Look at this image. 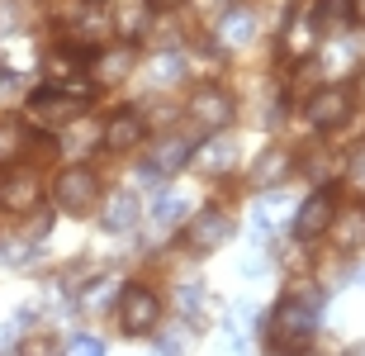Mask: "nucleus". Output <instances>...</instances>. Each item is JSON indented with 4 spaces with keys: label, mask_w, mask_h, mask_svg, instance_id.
I'll return each mask as SVG.
<instances>
[{
    "label": "nucleus",
    "mask_w": 365,
    "mask_h": 356,
    "mask_svg": "<svg viewBox=\"0 0 365 356\" xmlns=\"http://www.w3.org/2000/svg\"><path fill=\"white\" fill-rule=\"evenodd\" d=\"M318 323H323V290H289L275 304L266 337H271L275 352H299L318 332Z\"/></svg>",
    "instance_id": "1"
},
{
    "label": "nucleus",
    "mask_w": 365,
    "mask_h": 356,
    "mask_svg": "<svg viewBox=\"0 0 365 356\" xmlns=\"http://www.w3.org/2000/svg\"><path fill=\"white\" fill-rule=\"evenodd\" d=\"M81 110H86V96L48 86V91H38V96L29 100V123L34 128H67V123L81 119Z\"/></svg>",
    "instance_id": "2"
},
{
    "label": "nucleus",
    "mask_w": 365,
    "mask_h": 356,
    "mask_svg": "<svg viewBox=\"0 0 365 356\" xmlns=\"http://www.w3.org/2000/svg\"><path fill=\"white\" fill-rule=\"evenodd\" d=\"M53 200L62 214H76V219H86L95 209V200H100V180H95L91 166H67L62 176H57L53 185Z\"/></svg>",
    "instance_id": "3"
},
{
    "label": "nucleus",
    "mask_w": 365,
    "mask_h": 356,
    "mask_svg": "<svg viewBox=\"0 0 365 356\" xmlns=\"http://www.w3.org/2000/svg\"><path fill=\"white\" fill-rule=\"evenodd\" d=\"M157 323H162V300H157L148 285L119 290V328L128 332V337H143V332H152Z\"/></svg>",
    "instance_id": "4"
},
{
    "label": "nucleus",
    "mask_w": 365,
    "mask_h": 356,
    "mask_svg": "<svg viewBox=\"0 0 365 356\" xmlns=\"http://www.w3.org/2000/svg\"><path fill=\"white\" fill-rule=\"evenodd\" d=\"M318 34H323V29H318V14L294 5L289 19H284V29H280V53L289 57V62H309V57L318 53Z\"/></svg>",
    "instance_id": "5"
},
{
    "label": "nucleus",
    "mask_w": 365,
    "mask_h": 356,
    "mask_svg": "<svg viewBox=\"0 0 365 356\" xmlns=\"http://www.w3.org/2000/svg\"><path fill=\"white\" fill-rule=\"evenodd\" d=\"M304 114H309V123L318 133H332V128H341V123L351 119V91L346 86H323V91L309 96Z\"/></svg>",
    "instance_id": "6"
},
{
    "label": "nucleus",
    "mask_w": 365,
    "mask_h": 356,
    "mask_svg": "<svg viewBox=\"0 0 365 356\" xmlns=\"http://www.w3.org/2000/svg\"><path fill=\"white\" fill-rule=\"evenodd\" d=\"M232 114H237V105H232V96L223 91V86H200V91L190 96V119L200 123L204 133H218V128H228Z\"/></svg>",
    "instance_id": "7"
},
{
    "label": "nucleus",
    "mask_w": 365,
    "mask_h": 356,
    "mask_svg": "<svg viewBox=\"0 0 365 356\" xmlns=\"http://www.w3.org/2000/svg\"><path fill=\"white\" fill-rule=\"evenodd\" d=\"M332 214H337V200H332V190H327V185H318V195H309V200L294 209V238H299V243L323 238L327 223H332Z\"/></svg>",
    "instance_id": "8"
},
{
    "label": "nucleus",
    "mask_w": 365,
    "mask_h": 356,
    "mask_svg": "<svg viewBox=\"0 0 365 356\" xmlns=\"http://www.w3.org/2000/svg\"><path fill=\"white\" fill-rule=\"evenodd\" d=\"M232 238V219L223 209H200L185 228V247L190 252H218V247Z\"/></svg>",
    "instance_id": "9"
},
{
    "label": "nucleus",
    "mask_w": 365,
    "mask_h": 356,
    "mask_svg": "<svg viewBox=\"0 0 365 356\" xmlns=\"http://www.w3.org/2000/svg\"><path fill=\"white\" fill-rule=\"evenodd\" d=\"M38 200H43L38 171L19 166V171H10V176L0 180V209L5 214H29V209H38Z\"/></svg>",
    "instance_id": "10"
},
{
    "label": "nucleus",
    "mask_w": 365,
    "mask_h": 356,
    "mask_svg": "<svg viewBox=\"0 0 365 356\" xmlns=\"http://www.w3.org/2000/svg\"><path fill=\"white\" fill-rule=\"evenodd\" d=\"M109 29H114V39H123V43L148 39V34H152V5H148V0H114Z\"/></svg>",
    "instance_id": "11"
},
{
    "label": "nucleus",
    "mask_w": 365,
    "mask_h": 356,
    "mask_svg": "<svg viewBox=\"0 0 365 356\" xmlns=\"http://www.w3.org/2000/svg\"><path fill=\"white\" fill-rule=\"evenodd\" d=\"M214 39L223 43V48H247V43L257 39V10H252V5H232V10H223Z\"/></svg>",
    "instance_id": "12"
},
{
    "label": "nucleus",
    "mask_w": 365,
    "mask_h": 356,
    "mask_svg": "<svg viewBox=\"0 0 365 356\" xmlns=\"http://www.w3.org/2000/svg\"><path fill=\"white\" fill-rule=\"evenodd\" d=\"M143 133H148L143 114H138V110H119L114 119L105 123V148L109 152H133L138 143H143Z\"/></svg>",
    "instance_id": "13"
},
{
    "label": "nucleus",
    "mask_w": 365,
    "mask_h": 356,
    "mask_svg": "<svg viewBox=\"0 0 365 356\" xmlns=\"http://www.w3.org/2000/svg\"><path fill=\"white\" fill-rule=\"evenodd\" d=\"M232 162H237V143H232L223 128H218L214 138H204V148L195 152V166H200V171H209V176H223V171H232Z\"/></svg>",
    "instance_id": "14"
},
{
    "label": "nucleus",
    "mask_w": 365,
    "mask_h": 356,
    "mask_svg": "<svg viewBox=\"0 0 365 356\" xmlns=\"http://www.w3.org/2000/svg\"><path fill=\"white\" fill-rule=\"evenodd\" d=\"M185 162H190V143L185 138H162V143L152 148V157L143 162V176H176Z\"/></svg>",
    "instance_id": "15"
},
{
    "label": "nucleus",
    "mask_w": 365,
    "mask_h": 356,
    "mask_svg": "<svg viewBox=\"0 0 365 356\" xmlns=\"http://www.w3.org/2000/svg\"><path fill=\"white\" fill-rule=\"evenodd\" d=\"M327 233H332V243L341 252H361L365 247V205H351V209H341V214H332Z\"/></svg>",
    "instance_id": "16"
},
{
    "label": "nucleus",
    "mask_w": 365,
    "mask_h": 356,
    "mask_svg": "<svg viewBox=\"0 0 365 356\" xmlns=\"http://www.w3.org/2000/svg\"><path fill=\"white\" fill-rule=\"evenodd\" d=\"M289 166H294V157L284 148H266L257 157V166H252V185H257V190H271V185H280V180L289 176Z\"/></svg>",
    "instance_id": "17"
},
{
    "label": "nucleus",
    "mask_w": 365,
    "mask_h": 356,
    "mask_svg": "<svg viewBox=\"0 0 365 356\" xmlns=\"http://www.w3.org/2000/svg\"><path fill=\"white\" fill-rule=\"evenodd\" d=\"M138 214H143V205H138L133 190H114L105 200V228L109 233H128V228L138 223Z\"/></svg>",
    "instance_id": "18"
},
{
    "label": "nucleus",
    "mask_w": 365,
    "mask_h": 356,
    "mask_svg": "<svg viewBox=\"0 0 365 356\" xmlns=\"http://www.w3.org/2000/svg\"><path fill=\"white\" fill-rule=\"evenodd\" d=\"M128 67H133V43H123V48H114V53L95 57V76H100V81H123Z\"/></svg>",
    "instance_id": "19"
},
{
    "label": "nucleus",
    "mask_w": 365,
    "mask_h": 356,
    "mask_svg": "<svg viewBox=\"0 0 365 356\" xmlns=\"http://www.w3.org/2000/svg\"><path fill=\"white\" fill-rule=\"evenodd\" d=\"M185 214H190V200H185V195H162V200L152 205V228H176Z\"/></svg>",
    "instance_id": "20"
},
{
    "label": "nucleus",
    "mask_w": 365,
    "mask_h": 356,
    "mask_svg": "<svg viewBox=\"0 0 365 356\" xmlns=\"http://www.w3.org/2000/svg\"><path fill=\"white\" fill-rule=\"evenodd\" d=\"M304 171H309L318 185H332V180H337V171H341V162L327 148H318V152H309V157H304Z\"/></svg>",
    "instance_id": "21"
},
{
    "label": "nucleus",
    "mask_w": 365,
    "mask_h": 356,
    "mask_svg": "<svg viewBox=\"0 0 365 356\" xmlns=\"http://www.w3.org/2000/svg\"><path fill=\"white\" fill-rule=\"evenodd\" d=\"M180 76H185V57H180V53L152 57V86H176Z\"/></svg>",
    "instance_id": "22"
},
{
    "label": "nucleus",
    "mask_w": 365,
    "mask_h": 356,
    "mask_svg": "<svg viewBox=\"0 0 365 356\" xmlns=\"http://www.w3.org/2000/svg\"><path fill=\"white\" fill-rule=\"evenodd\" d=\"M24 148H29L24 128H19V123H0V162H14Z\"/></svg>",
    "instance_id": "23"
},
{
    "label": "nucleus",
    "mask_w": 365,
    "mask_h": 356,
    "mask_svg": "<svg viewBox=\"0 0 365 356\" xmlns=\"http://www.w3.org/2000/svg\"><path fill=\"white\" fill-rule=\"evenodd\" d=\"M34 252H38V243H34V238H29V243H10V238L0 243V257L10 261V266H29V261H34Z\"/></svg>",
    "instance_id": "24"
},
{
    "label": "nucleus",
    "mask_w": 365,
    "mask_h": 356,
    "mask_svg": "<svg viewBox=\"0 0 365 356\" xmlns=\"http://www.w3.org/2000/svg\"><path fill=\"white\" fill-rule=\"evenodd\" d=\"M67 356H105V342H100L95 332H76L67 342Z\"/></svg>",
    "instance_id": "25"
},
{
    "label": "nucleus",
    "mask_w": 365,
    "mask_h": 356,
    "mask_svg": "<svg viewBox=\"0 0 365 356\" xmlns=\"http://www.w3.org/2000/svg\"><path fill=\"white\" fill-rule=\"evenodd\" d=\"M176 300H180V314H185V318H200L204 285H180V290H176Z\"/></svg>",
    "instance_id": "26"
},
{
    "label": "nucleus",
    "mask_w": 365,
    "mask_h": 356,
    "mask_svg": "<svg viewBox=\"0 0 365 356\" xmlns=\"http://www.w3.org/2000/svg\"><path fill=\"white\" fill-rule=\"evenodd\" d=\"M346 180H351L356 190L365 195V148H356L351 157H346Z\"/></svg>",
    "instance_id": "27"
},
{
    "label": "nucleus",
    "mask_w": 365,
    "mask_h": 356,
    "mask_svg": "<svg viewBox=\"0 0 365 356\" xmlns=\"http://www.w3.org/2000/svg\"><path fill=\"white\" fill-rule=\"evenodd\" d=\"M109 295H114V280H95V285L81 295V304H86V309H105Z\"/></svg>",
    "instance_id": "28"
},
{
    "label": "nucleus",
    "mask_w": 365,
    "mask_h": 356,
    "mask_svg": "<svg viewBox=\"0 0 365 356\" xmlns=\"http://www.w3.org/2000/svg\"><path fill=\"white\" fill-rule=\"evenodd\" d=\"M19 356H57V342L53 337H29V342L19 347Z\"/></svg>",
    "instance_id": "29"
},
{
    "label": "nucleus",
    "mask_w": 365,
    "mask_h": 356,
    "mask_svg": "<svg viewBox=\"0 0 365 356\" xmlns=\"http://www.w3.org/2000/svg\"><path fill=\"white\" fill-rule=\"evenodd\" d=\"M48 228H53V214H48V209H43L38 219H34V228H29V238H34V243H38V238H48Z\"/></svg>",
    "instance_id": "30"
},
{
    "label": "nucleus",
    "mask_w": 365,
    "mask_h": 356,
    "mask_svg": "<svg viewBox=\"0 0 365 356\" xmlns=\"http://www.w3.org/2000/svg\"><path fill=\"white\" fill-rule=\"evenodd\" d=\"M14 91H19V76L14 71H0V100H10Z\"/></svg>",
    "instance_id": "31"
},
{
    "label": "nucleus",
    "mask_w": 365,
    "mask_h": 356,
    "mask_svg": "<svg viewBox=\"0 0 365 356\" xmlns=\"http://www.w3.org/2000/svg\"><path fill=\"white\" fill-rule=\"evenodd\" d=\"M346 5H351V19H356V24H365V0H346Z\"/></svg>",
    "instance_id": "32"
},
{
    "label": "nucleus",
    "mask_w": 365,
    "mask_h": 356,
    "mask_svg": "<svg viewBox=\"0 0 365 356\" xmlns=\"http://www.w3.org/2000/svg\"><path fill=\"white\" fill-rule=\"evenodd\" d=\"M356 100H365V71L356 76Z\"/></svg>",
    "instance_id": "33"
},
{
    "label": "nucleus",
    "mask_w": 365,
    "mask_h": 356,
    "mask_svg": "<svg viewBox=\"0 0 365 356\" xmlns=\"http://www.w3.org/2000/svg\"><path fill=\"white\" fill-rule=\"evenodd\" d=\"M148 5H162V10H176L180 0H148Z\"/></svg>",
    "instance_id": "34"
},
{
    "label": "nucleus",
    "mask_w": 365,
    "mask_h": 356,
    "mask_svg": "<svg viewBox=\"0 0 365 356\" xmlns=\"http://www.w3.org/2000/svg\"><path fill=\"white\" fill-rule=\"evenodd\" d=\"M346 356H365V342H356V347H351V352H346Z\"/></svg>",
    "instance_id": "35"
}]
</instances>
